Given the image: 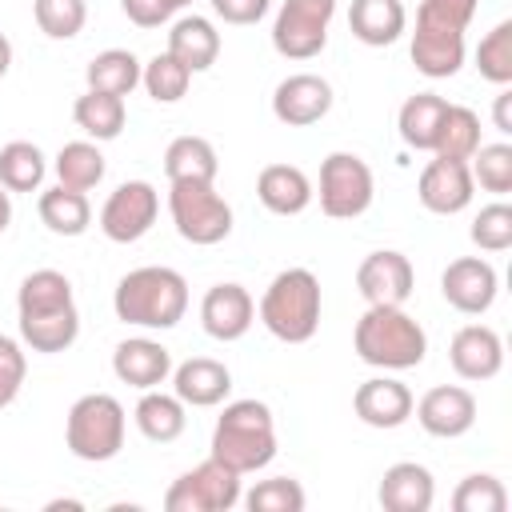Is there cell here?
Masks as SVG:
<instances>
[{"label": "cell", "mask_w": 512, "mask_h": 512, "mask_svg": "<svg viewBox=\"0 0 512 512\" xmlns=\"http://www.w3.org/2000/svg\"><path fill=\"white\" fill-rule=\"evenodd\" d=\"M16 316H20V340L44 356L68 352L80 336V312L72 300V280L56 268H36L20 280Z\"/></svg>", "instance_id": "6da1fadb"}, {"label": "cell", "mask_w": 512, "mask_h": 512, "mask_svg": "<svg viewBox=\"0 0 512 512\" xmlns=\"http://www.w3.org/2000/svg\"><path fill=\"white\" fill-rule=\"evenodd\" d=\"M112 308L124 324L136 328H176L188 312V280L164 264L132 268L128 276H120Z\"/></svg>", "instance_id": "7a4b0ae2"}, {"label": "cell", "mask_w": 512, "mask_h": 512, "mask_svg": "<svg viewBox=\"0 0 512 512\" xmlns=\"http://www.w3.org/2000/svg\"><path fill=\"white\" fill-rule=\"evenodd\" d=\"M352 348L372 368L404 372L428 356V336L420 320L404 312V304H368V312L356 320Z\"/></svg>", "instance_id": "3957f363"}, {"label": "cell", "mask_w": 512, "mask_h": 512, "mask_svg": "<svg viewBox=\"0 0 512 512\" xmlns=\"http://www.w3.org/2000/svg\"><path fill=\"white\" fill-rule=\"evenodd\" d=\"M212 456L232 472L248 476L272 464L276 456V420L264 400H232L224 404L212 428Z\"/></svg>", "instance_id": "277c9868"}, {"label": "cell", "mask_w": 512, "mask_h": 512, "mask_svg": "<svg viewBox=\"0 0 512 512\" xmlns=\"http://www.w3.org/2000/svg\"><path fill=\"white\" fill-rule=\"evenodd\" d=\"M260 324L284 344H308L320 328V280L308 268H284L260 296Z\"/></svg>", "instance_id": "5b68a950"}, {"label": "cell", "mask_w": 512, "mask_h": 512, "mask_svg": "<svg viewBox=\"0 0 512 512\" xmlns=\"http://www.w3.org/2000/svg\"><path fill=\"white\" fill-rule=\"evenodd\" d=\"M124 404L108 392H88L68 408L64 420V444L76 460L104 464L124 448Z\"/></svg>", "instance_id": "8992f818"}, {"label": "cell", "mask_w": 512, "mask_h": 512, "mask_svg": "<svg viewBox=\"0 0 512 512\" xmlns=\"http://www.w3.org/2000/svg\"><path fill=\"white\" fill-rule=\"evenodd\" d=\"M168 212L176 232L188 244H220L232 232V208L212 184H172L168 188Z\"/></svg>", "instance_id": "52a82bcc"}, {"label": "cell", "mask_w": 512, "mask_h": 512, "mask_svg": "<svg viewBox=\"0 0 512 512\" xmlns=\"http://www.w3.org/2000/svg\"><path fill=\"white\" fill-rule=\"evenodd\" d=\"M372 168L356 152H332L320 164V212L332 220H356L372 208Z\"/></svg>", "instance_id": "ba28073f"}, {"label": "cell", "mask_w": 512, "mask_h": 512, "mask_svg": "<svg viewBox=\"0 0 512 512\" xmlns=\"http://www.w3.org/2000/svg\"><path fill=\"white\" fill-rule=\"evenodd\" d=\"M240 496H244L240 472H232L228 464L208 456L204 464H196L192 472L172 480V488L164 492V508L168 512H228L240 504Z\"/></svg>", "instance_id": "9c48e42d"}, {"label": "cell", "mask_w": 512, "mask_h": 512, "mask_svg": "<svg viewBox=\"0 0 512 512\" xmlns=\"http://www.w3.org/2000/svg\"><path fill=\"white\" fill-rule=\"evenodd\" d=\"M336 0H284L272 20V48L284 60H312L328 44Z\"/></svg>", "instance_id": "30bf717a"}, {"label": "cell", "mask_w": 512, "mask_h": 512, "mask_svg": "<svg viewBox=\"0 0 512 512\" xmlns=\"http://www.w3.org/2000/svg\"><path fill=\"white\" fill-rule=\"evenodd\" d=\"M160 212V192L148 180H124L100 208V232L112 244H136L152 232Z\"/></svg>", "instance_id": "8fae6325"}, {"label": "cell", "mask_w": 512, "mask_h": 512, "mask_svg": "<svg viewBox=\"0 0 512 512\" xmlns=\"http://www.w3.org/2000/svg\"><path fill=\"white\" fill-rule=\"evenodd\" d=\"M440 292L444 300L464 312V316H480L496 304V292H500V276L496 268L484 260V256H460L444 268L440 276Z\"/></svg>", "instance_id": "7c38bea8"}, {"label": "cell", "mask_w": 512, "mask_h": 512, "mask_svg": "<svg viewBox=\"0 0 512 512\" xmlns=\"http://www.w3.org/2000/svg\"><path fill=\"white\" fill-rule=\"evenodd\" d=\"M332 108V84L316 72H296V76H284L272 92V116L288 128H308V124H320Z\"/></svg>", "instance_id": "4fadbf2b"}, {"label": "cell", "mask_w": 512, "mask_h": 512, "mask_svg": "<svg viewBox=\"0 0 512 512\" xmlns=\"http://www.w3.org/2000/svg\"><path fill=\"white\" fill-rule=\"evenodd\" d=\"M356 288L368 304H404L416 288V272H412V260L396 248H380V252H368L356 268Z\"/></svg>", "instance_id": "5bb4252c"}, {"label": "cell", "mask_w": 512, "mask_h": 512, "mask_svg": "<svg viewBox=\"0 0 512 512\" xmlns=\"http://www.w3.org/2000/svg\"><path fill=\"white\" fill-rule=\"evenodd\" d=\"M420 428L440 440H456L476 424V396L460 384H436L412 404Z\"/></svg>", "instance_id": "9a60e30c"}, {"label": "cell", "mask_w": 512, "mask_h": 512, "mask_svg": "<svg viewBox=\"0 0 512 512\" xmlns=\"http://www.w3.org/2000/svg\"><path fill=\"white\" fill-rule=\"evenodd\" d=\"M472 172H468V160H428L424 172H420V184H416V196L428 212L436 216H456L472 204Z\"/></svg>", "instance_id": "2e32d148"}, {"label": "cell", "mask_w": 512, "mask_h": 512, "mask_svg": "<svg viewBox=\"0 0 512 512\" xmlns=\"http://www.w3.org/2000/svg\"><path fill=\"white\" fill-rule=\"evenodd\" d=\"M252 320H256V300L248 296L244 284H232V280L228 284H212L204 292V300H200V324H204V332L212 340L232 344L252 328Z\"/></svg>", "instance_id": "e0dca14e"}, {"label": "cell", "mask_w": 512, "mask_h": 512, "mask_svg": "<svg viewBox=\"0 0 512 512\" xmlns=\"http://www.w3.org/2000/svg\"><path fill=\"white\" fill-rule=\"evenodd\" d=\"M448 364L460 380H492L504 368V340L488 324H464L448 344Z\"/></svg>", "instance_id": "ac0fdd59"}, {"label": "cell", "mask_w": 512, "mask_h": 512, "mask_svg": "<svg viewBox=\"0 0 512 512\" xmlns=\"http://www.w3.org/2000/svg\"><path fill=\"white\" fill-rule=\"evenodd\" d=\"M112 372L116 380L148 392V388H160L168 376H172V352L160 344V340H148V336H132V340H120L116 352H112Z\"/></svg>", "instance_id": "d6986e66"}, {"label": "cell", "mask_w": 512, "mask_h": 512, "mask_svg": "<svg viewBox=\"0 0 512 512\" xmlns=\"http://www.w3.org/2000/svg\"><path fill=\"white\" fill-rule=\"evenodd\" d=\"M172 392L184 400V408H216L232 392V372L212 356H192L172 368Z\"/></svg>", "instance_id": "ffe728a7"}, {"label": "cell", "mask_w": 512, "mask_h": 512, "mask_svg": "<svg viewBox=\"0 0 512 512\" xmlns=\"http://www.w3.org/2000/svg\"><path fill=\"white\" fill-rule=\"evenodd\" d=\"M412 392L408 384L392 380V376H372L356 388L352 396V412L368 424V428H400L412 416Z\"/></svg>", "instance_id": "44dd1931"}, {"label": "cell", "mask_w": 512, "mask_h": 512, "mask_svg": "<svg viewBox=\"0 0 512 512\" xmlns=\"http://www.w3.org/2000/svg\"><path fill=\"white\" fill-rule=\"evenodd\" d=\"M376 500H380L384 512H428L432 500H436V480L424 464L400 460L384 472V480L376 488Z\"/></svg>", "instance_id": "7402d4cb"}, {"label": "cell", "mask_w": 512, "mask_h": 512, "mask_svg": "<svg viewBox=\"0 0 512 512\" xmlns=\"http://www.w3.org/2000/svg\"><path fill=\"white\" fill-rule=\"evenodd\" d=\"M256 196L276 216H300L312 204V180L296 164H268L256 176Z\"/></svg>", "instance_id": "603a6c76"}, {"label": "cell", "mask_w": 512, "mask_h": 512, "mask_svg": "<svg viewBox=\"0 0 512 512\" xmlns=\"http://www.w3.org/2000/svg\"><path fill=\"white\" fill-rule=\"evenodd\" d=\"M404 24H408V12L400 0H352V8H348V28L368 48L396 44Z\"/></svg>", "instance_id": "cb8c5ba5"}, {"label": "cell", "mask_w": 512, "mask_h": 512, "mask_svg": "<svg viewBox=\"0 0 512 512\" xmlns=\"http://www.w3.org/2000/svg\"><path fill=\"white\" fill-rule=\"evenodd\" d=\"M168 52L188 68V72H208L220 56V32L204 16H180L168 32Z\"/></svg>", "instance_id": "d4e9b609"}, {"label": "cell", "mask_w": 512, "mask_h": 512, "mask_svg": "<svg viewBox=\"0 0 512 512\" xmlns=\"http://www.w3.org/2000/svg\"><path fill=\"white\" fill-rule=\"evenodd\" d=\"M412 64L428 80H448L464 64V32H436L416 28L412 32Z\"/></svg>", "instance_id": "484cf974"}, {"label": "cell", "mask_w": 512, "mask_h": 512, "mask_svg": "<svg viewBox=\"0 0 512 512\" xmlns=\"http://www.w3.org/2000/svg\"><path fill=\"white\" fill-rule=\"evenodd\" d=\"M220 172L216 148L204 136H176L164 148V176L168 184H212Z\"/></svg>", "instance_id": "4316f807"}, {"label": "cell", "mask_w": 512, "mask_h": 512, "mask_svg": "<svg viewBox=\"0 0 512 512\" xmlns=\"http://www.w3.org/2000/svg\"><path fill=\"white\" fill-rule=\"evenodd\" d=\"M132 420H136L140 436H148L152 444H172V440L184 432V424H188L184 400H180L176 392L168 396V392H160V388H148V392L140 396Z\"/></svg>", "instance_id": "83f0119b"}, {"label": "cell", "mask_w": 512, "mask_h": 512, "mask_svg": "<svg viewBox=\"0 0 512 512\" xmlns=\"http://www.w3.org/2000/svg\"><path fill=\"white\" fill-rule=\"evenodd\" d=\"M36 212H40L44 228L56 232V236H84L88 224H92V204H88V196L76 192V188H64V184L40 192Z\"/></svg>", "instance_id": "f1b7e54d"}, {"label": "cell", "mask_w": 512, "mask_h": 512, "mask_svg": "<svg viewBox=\"0 0 512 512\" xmlns=\"http://www.w3.org/2000/svg\"><path fill=\"white\" fill-rule=\"evenodd\" d=\"M448 100L436 96V92H416L400 104V116H396V128H400V140L416 152H432L436 144V128H440V116H444Z\"/></svg>", "instance_id": "f546056e"}, {"label": "cell", "mask_w": 512, "mask_h": 512, "mask_svg": "<svg viewBox=\"0 0 512 512\" xmlns=\"http://www.w3.org/2000/svg\"><path fill=\"white\" fill-rule=\"evenodd\" d=\"M480 148V116L464 104H448L436 128V144L432 156L440 160H472V152Z\"/></svg>", "instance_id": "4dcf8cb0"}, {"label": "cell", "mask_w": 512, "mask_h": 512, "mask_svg": "<svg viewBox=\"0 0 512 512\" xmlns=\"http://www.w3.org/2000/svg\"><path fill=\"white\" fill-rule=\"evenodd\" d=\"M72 120L76 128H84L92 140H116L124 132V120H128V108H124V96H108V92H84L76 104H72Z\"/></svg>", "instance_id": "1f68e13d"}, {"label": "cell", "mask_w": 512, "mask_h": 512, "mask_svg": "<svg viewBox=\"0 0 512 512\" xmlns=\"http://www.w3.org/2000/svg\"><path fill=\"white\" fill-rule=\"evenodd\" d=\"M88 88L92 92H108V96H128L140 84V60L128 48H108L100 56L88 60Z\"/></svg>", "instance_id": "d6a6232c"}, {"label": "cell", "mask_w": 512, "mask_h": 512, "mask_svg": "<svg viewBox=\"0 0 512 512\" xmlns=\"http://www.w3.org/2000/svg\"><path fill=\"white\" fill-rule=\"evenodd\" d=\"M44 152L32 140H12L0 148V184L8 192H36L44 184Z\"/></svg>", "instance_id": "836d02e7"}, {"label": "cell", "mask_w": 512, "mask_h": 512, "mask_svg": "<svg viewBox=\"0 0 512 512\" xmlns=\"http://www.w3.org/2000/svg\"><path fill=\"white\" fill-rule=\"evenodd\" d=\"M56 180L64 188H76V192H88L104 180V156L96 144L88 140H68L60 152H56Z\"/></svg>", "instance_id": "e575fe53"}, {"label": "cell", "mask_w": 512, "mask_h": 512, "mask_svg": "<svg viewBox=\"0 0 512 512\" xmlns=\"http://www.w3.org/2000/svg\"><path fill=\"white\" fill-rule=\"evenodd\" d=\"M140 84L148 88V96H152L156 104H176V100L188 92L192 72H188L172 52H156V56L140 68Z\"/></svg>", "instance_id": "d590c367"}, {"label": "cell", "mask_w": 512, "mask_h": 512, "mask_svg": "<svg viewBox=\"0 0 512 512\" xmlns=\"http://www.w3.org/2000/svg\"><path fill=\"white\" fill-rule=\"evenodd\" d=\"M472 184H480L492 196H508L512 192V144H480L468 160Z\"/></svg>", "instance_id": "8d00e7d4"}, {"label": "cell", "mask_w": 512, "mask_h": 512, "mask_svg": "<svg viewBox=\"0 0 512 512\" xmlns=\"http://www.w3.org/2000/svg\"><path fill=\"white\" fill-rule=\"evenodd\" d=\"M476 68L488 84H512V20H500L476 48Z\"/></svg>", "instance_id": "74e56055"}, {"label": "cell", "mask_w": 512, "mask_h": 512, "mask_svg": "<svg viewBox=\"0 0 512 512\" xmlns=\"http://www.w3.org/2000/svg\"><path fill=\"white\" fill-rule=\"evenodd\" d=\"M32 16L48 40H72L88 20V4L84 0H32Z\"/></svg>", "instance_id": "f35d334b"}, {"label": "cell", "mask_w": 512, "mask_h": 512, "mask_svg": "<svg viewBox=\"0 0 512 512\" xmlns=\"http://www.w3.org/2000/svg\"><path fill=\"white\" fill-rule=\"evenodd\" d=\"M452 508L456 512H504L508 508V492L492 472H472V476H464L456 484Z\"/></svg>", "instance_id": "ab89813d"}, {"label": "cell", "mask_w": 512, "mask_h": 512, "mask_svg": "<svg viewBox=\"0 0 512 512\" xmlns=\"http://www.w3.org/2000/svg\"><path fill=\"white\" fill-rule=\"evenodd\" d=\"M248 504V512H304V488L300 480L292 476H272V480H260L248 496H240Z\"/></svg>", "instance_id": "60d3db41"}, {"label": "cell", "mask_w": 512, "mask_h": 512, "mask_svg": "<svg viewBox=\"0 0 512 512\" xmlns=\"http://www.w3.org/2000/svg\"><path fill=\"white\" fill-rule=\"evenodd\" d=\"M472 244L480 252H508L512 248V208L504 200L484 204L472 220Z\"/></svg>", "instance_id": "b9f144b4"}, {"label": "cell", "mask_w": 512, "mask_h": 512, "mask_svg": "<svg viewBox=\"0 0 512 512\" xmlns=\"http://www.w3.org/2000/svg\"><path fill=\"white\" fill-rule=\"evenodd\" d=\"M476 16V0H420L416 8V28H436V32H464Z\"/></svg>", "instance_id": "7bdbcfd3"}, {"label": "cell", "mask_w": 512, "mask_h": 512, "mask_svg": "<svg viewBox=\"0 0 512 512\" xmlns=\"http://www.w3.org/2000/svg\"><path fill=\"white\" fill-rule=\"evenodd\" d=\"M24 372H28V360H24V348L0 332V408H8L16 396H20V384H24Z\"/></svg>", "instance_id": "ee69618b"}, {"label": "cell", "mask_w": 512, "mask_h": 512, "mask_svg": "<svg viewBox=\"0 0 512 512\" xmlns=\"http://www.w3.org/2000/svg\"><path fill=\"white\" fill-rule=\"evenodd\" d=\"M124 16L136 24V28H160L164 20H172V4L168 0H120Z\"/></svg>", "instance_id": "f6af8a7d"}, {"label": "cell", "mask_w": 512, "mask_h": 512, "mask_svg": "<svg viewBox=\"0 0 512 512\" xmlns=\"http://www.w3.org/2000/svg\"><path fill=\"white\" fill-rule=\"evenodd\" d=\"M272 0H212V12L224 24H256Z\"/></svg>", "instance_id": "bcb514c9"}, {"label": "cell", "mask_w": 512, "mask_h": 512, "mask_svg": "<svg viewBox=\"0 0 512 512\" xmlns=\"http://www.w3.org/2000/svg\"><path fill=\"white\" fill-rule=\"evenodd\" d=\"M492 124H496V132H512V88L504 84L500 88V96H496V104H492Z\"/></svg>", "instance_id": "7dc6e473"}, {"label": "cell", "mask_w": 512, "mask_h": 512, "mask_svg": "<svg viewBox=\"0 0 512 512\" xmlns=\"http://www.w3.org/2000/svg\"><path fill=\"white\" fill-rule=\"evenodd\" d=\"M8 220H12V200H8V188L0 184V232L8 228Z\"/></svg>", "instance_id": "c3c4849f"}, {"label": "cell", "mask_w": 512, "mask_h": 512, "mask_svg": "<svg viewBox=\"0 0 512 512\" xmlns=\"http://www.w3.org/2000/svg\"><path fill=\"white\" fill-rule=\"evenodd\" d=\"M12 68V44H8V36L0 32V76Z\"/></svg>", "instance_id": "681fc988"}, {"label": "cell", "mask_w": 512, "mask_h": 512, "mask_svg": "<svg viewBox=\"0 0 512 512\" xmlns=\"http://www.w3.org/2000/svg\"><path fill=\"white\" fill-rule=\"evenodd\" d=\"M168 4H172V8H184V4H192V0H168Z\"/></svg>", "instance_id": "f907efd6"}]
</instances>
